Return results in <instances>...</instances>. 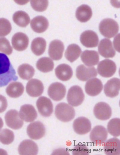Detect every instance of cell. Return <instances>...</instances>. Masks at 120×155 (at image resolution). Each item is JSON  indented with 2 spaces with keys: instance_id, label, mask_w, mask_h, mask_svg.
<instances>
[{
  "instance_id": "39",
  "label": "cell",
  "mask_w": 120,
  "mask_h": 155,
  "mask_svg": "<svg viewBox=\"0 0 120 155\" xmlns=\"http://www.w3.org/2000/svg\"><path fill=\"white\" fill-rule=\"evenodd\" d=\"M73 155H88L89 150L87 147L82 144H78L75 146L72 150Z\"/></svg>"
},
{
  "instance_id": "11",
  "label": "cell",
  "mask_w": 120,
  "mask_h": 155,
  "mask_svg": "<svg viewBox=\"0 0 120 155\" xmlns=\"http://www.w3.org/2000/svg\"><path fill=\"white\" fill-rule=\"evenodd\" d=\"M36 104L39 113L42 116L49 117L52 113L53 106L49 98L44 96L40 97L36 101Z\"/></svg>"
},
{
  "instance_id": "33",
  "label": "cell",
  "mask_w": 120,
  "mask_h": 155,
  "mask_svg": "<svg viewBox=\"0 0 120 155\" xmlns=\"http://www.w3.org/2000/svg\"><path fill=\"white\" fill-rule=\"evenodd\" d=\"M13 19L16 24L22 27H26L30 21L28 14L21 10L17 11L14 13L13 16Z\"/></svg>"
},
{
  "instance_id": "37",
  "label": "cell",
  "mask_w": 120,
  "mask_h": 155,
  "mask_svg": "<svg viewBox=\"0 0 120 155\" xmlns=\"http://www.w3.org/2000/svg\"><path fill=\"white\" fill-rule=\"evenodd\" d=\"M30 3L32 8L34 10L39 12L46 10L48 4L47 0H31Z\"/></svg>"
},
{
  "instance_id": "12",
  "label": "cell",
  "mask_w": 120,
  "mask_h": 155,
  "mask_svg": "<svg viewBox=\"0 0 120 155\" xmlns=\"http://www.w3.org/2000/svg\"><path fill=\"white\" fill-rule=\"evenodd\" d=\"M73 127L76 133L81 135L88 133L91 129V124L89 120L84 117L76 119L74 121Z\"/></svg>"
},
{
  "instance_id": "16",
  "label": "cell",
  "mask_w": 120,
  "mask_h": 155,
  "mask_svg": "<svg viewBox=\"0 0 120 155\" xmlns=\"http://www.w3.org/2000/svg\"><path fill=\"white\" fill-rule=\"evenodd\" d=\"M97 75V70L94 67H86L81 64L76 68V75L80 80L86 81Z\"/></svg>"
},
{
  "instance_id": "27",
  "label": "cell",
  "mask_w": 120,
  "mask_h": 155,
  "mask_svg": "<svg viewBox=\"0 0 120 155\" xmlns=\"http://www.w3.org/2000/svg\"><path fill=\"white\" fill-rule=\"evenodd\" d=\"M24 87L22 84L18 82L10 83L7 87L6 92L7 95L12 98H17L23 94Z\"/></svg>"
},
{
  "instance_id": "15",
  "label": "cell",
  "mask_w": 120,
  "mask_h": 155,
  "mask_svg": "<svg viewBox=\"0 0 120 155\" xmlns=\"http://www.w3.org/2000/svg\"><path fill=\"white\" fill-rule=\"evenodd\" d=\"M80 41L87 48H93L98 45L99 39L95 32L91 30H87L81 34Z\"/></svg>"
},
{
  "instance_id": "31",
  "label": "cell",
  "mask_w": 120,
  "mask_h": 155,
  "mask_svg": "<svg viewBox=\"0 0 120 155\" xmlns=\"http://www.w3.org/2000/svg\"><path fill=\"white\" fill-rule=\"evenodd\" d=\"M37 69L40 71L46 73L51 71L54 66L52 60L48 57H43L39 59L36 63Z\"/></svg>"
},
{
  "instance_id": "10",
  "label": "cell",
  "mask_w": 120,
  "mask_h": 155,
  "mask_svg": "<svg viewBox=\"0 0 120 155\" xmlns=\"http://www.w3.org/2000/svg\"><path fill=\"white\" fill-rule=\"evenodd\" d=\"M28 136L34 140L39 139L43 137L45 133L44 125L39 121H36L30 124L27 129Z\"/></svg>"
},
{
  "instance_id": "19",
  "label": "cell",
  "mask_w": 120,
  "mask_h": 155,
  "mask_svg": "<svg viewBox=\"0 0 120 155\" xmlns=\"http://www.w3.org/2000/svg\"><path fill=\"white\" fill-rule=\"evenodd\" d=\"M120 88L119 79L114 78L108 80L105 84L104 91L107 96L114 98L118 95Z\"/></svg>"
},
{
  "instance_id": "7",
  "label": "cell",
  "mask_w": 120,
  "mask_h": 155,
  "mask_svg": "<svg viewBox=\"0 0 120 155\" xmlns=\"http://www.w3.org/2000/svg\"><path fill=\"white\" fill-rule=\"evenodd\" d=\"M5 119L7 125L13 129H19L23 124V120L20 116L18 111L15 110L8 111L5 114Z\"/></svg>"
},
{
  "instance_id": "24",
  "label": "cell",
  "mask_w": 120,
  "mask_h": 155,
  "mask_svg": "<svg viewBox=\"0 0 120 155\" xmlns=\"http://www.w3.org/2000/svg\"><path fill=\"white\" fill-rule=\"evenodd\" d=\"M30 25L32 29L34 32L37 33H41L47 29L49 22L45 17L42 16H39L32 20Z\"/></svg>"
},
{
  "instance_id": "9",
  "label": "cell",
  "mask_w": 120,
  "mask_h": 155,
  "mask_svg": "<svg viewBox=\"0 0 120 155\" xmlns=\"http://www.w3.org/2000/svg\"><path fill=\"white\" fill-rule=\"evenodd\" d=\"M66 89L62 83L56 82L52 83L49 87L48 94L49 96L53 100L59 101L65 97Z\"/></svg>"
},
{
  "instance_id": "41",
  "label": "cell",
  "mask_w": 120,
  "mask_h": 155,
  "mask_svg": "<svg viewBox=\"0 0 120 155\" xmlns=\"http://www.w3.org/2000/svg\"><path fill=\"white\" fill-rule=\"evenodd\" d=\"M3 125V122L2 119L0 117V130Z\"/></svg>"
},
{
  "instance_id": "26",
  "label": "cell",
  "mask_w": 120,
  "mask_h": 155,
  "mask_svg": "<svg viewBox=\"0 0 120 155\" xmlns=\"http://www.w3.org/2000/svg\"><path fill=\"white\" fill-rule=\"evenodd\" d=\"M55 73L58 79L63 81H66L71 78L73 71L70 66L63 63L59 65L56 68Z\"/></svg>"
},
{
  "instance_id": "35",
  "label": "cell",
  "mask_w": 120,
  "mask_h": 155,
  "mask_svg": "<svg viewBox=\"0 0 120 155\" xmlns=\"http://www.w3.org/2000/svg\"><path fill=\"white\" fill-rule=\"evenodd\" d=\"M14 136L12 131L4 129L0 132V142L4 145H9L13 141Z\"/></svg>"
},
{
  "instance_id": "5",
  "label": "cell",
  "mask_w": 120,
  "mask_h": 155,
  "mask_svg": "<svg viewBox=\"0 0 120 155\" xmlns=\"http://www.w3.org/2000/svg\"><path fill=\"white\" fill-rule=\"evenodd\" d=\"M116 66L115 63L110 59H105L100 61L97 66L99 74L103 77L109 78L115 73Z\"/></svg>"
},
{
  "instance_id": "1",
  "label": "cell",
  "mask_w": 120,
  "mask_h": 155,
  "mask_svg": "<svg viewBox=\"0 0 120 155\" xmlns=\"http://www.w3.org/2000/svg\"><path fill=\"white\" fill-rule=\"evenodd\" d=\"M18 78L8 57L0 53V87L7 85L11 81H15Z\"/></svg>"
},
{
  "instance_id": "29",
  "label": "cell",
  "mask_w": 120,
  "mask_h": 155,
  "mask_svg": "<svg viewBox=\"0 0 120 155\" xmlns=\"http://www.w3.org/2000/svg\"><path fill=\"white\" fill-rule=\"evenodd\" d=\"M46 47V42L43 38L38 37L32 41L31 49L32 52L36 56L42 55L45 51Z\"/></svg>"
},
{
  "instance_id": "13",
  "label": "cell",
  "mask_w": 120,
  "mask_h": 155,
  "mask_svg": "<svg viewBox=\"0 0 120 155\" xmlns=\"http://www.w3.org/2000/svg\"><path fill=\"white\" fill-rule=\"evenodd\" d=\"M64 50V46L62 41L58 39L53 40L49 45V56L54 60H59L62 57Z\"/></svg>"
},
{
  "instance_id": "28",
  "label": "cell",
  "mask_w": 120,
  "mask_h": 155,
  "mask_svg": "<svg viewBox=\"0 0 120 155\" xmlns=\"http://www.w3.org/2000/svg\"><path fill=\"white\" fill-rule=\"evenodd\" d=\"M92 15L91 7L86 4H82L79 7L76 12L77 19L80 22H86L88 21Z\"/></svg>"
},
{
  "instance_id": "14",
  "label": "cell",
  "mask_w": 120,
  "mask_h": 155,
  "mask_svg": "<svg viewBox=\"0 0 120 155\" xmlns=\"http://www.w3.org/2000/svg\"><path fill=\"white\" fill-rule=\"evenodd\" d=\"M44 90V86L40 80L36 79L30 80L26 85V92L29 96L32 97L40 96L42 94Z\"/></svg>"
},
{
  "instance_id": "34",
  "label": "cell",
  "mask_w": 120,
  "mask_h": 155,
  "mask_svg": "<svg viewBox=\"0 0 120 155\" xmlns=\"http://www.w3.org/2000/svg\"><path fill=\"white\" fill-rule=\"evenodd\" d=\"M108 133L112 136L116 137L120 135V119L114 118L111 119L107 125Z\"/></svg>"
},
{
  "instance_id": "17",
  "label": "cell",
  "mask_w": 120,
  "mask_h": 155,
  "mask_svg": "<svg viewBox=\"0 0 120 155\" xmlns=\"http://www.w3.org/2000/svg\"><path fill=\"white\" fill-rule=\"evenodd\" d=\"M29 43L28 36L24 33L19 32L15 34L12 38L13 47L18 51L25 50L27 47Z\"/></svg>"
},
{
  "instance_id": "20",
  "label": "cell",
  "mask_w": 120,
  "mask_h": 155,
  "mask_svg": "<svg viewBox=\"0 0 120 155\" xmlns=\"http://www.w3.org/2000/svg\"><path fill=\"white\" fill-rule=\"evenodd\" d=\"M98 51L100 54L106 58L113 57L116 54L112 42L106 38L100 40L98 46Z\"/></svg>"
},
{
  "instance_id": "22",
  "label": "cell",
  "mask_w": 120,
  "mask_h": 155,
  "mask_svg": "<svg viewBox=\"0 0 120 155\" xmlns=\"http://www.w3.org/2000/svg\"><path fill=\"white\" fill-rule=\"evenodd\" d=\"M19 114L21 118L26 122H32L37 117V112L34 107L29 104L22 106Z\"/></svg>"
},
{
  "instance_id": "21",
  "label": "cell",
  "mask_w": 120,
  "mask_h": 155,
  "mask_svg": "<svg viewBox=\"0 0 120 155\" xmlns=\"http://www.w3.org/2000/svg\"><path fill=\"white\" fill-rule=\"evenodd\" d=\"M37 144L30 140H25L19 145L18 151L20 155H36L38 152Z\"/></svg>"
},
{
  "instance_id": "38",
  "label": "cell",
  "mask_w": 120,
  "mask_h": 155,
  "mask_svg": "<svg viewBox=\"0 0 120 155\" xmlns=\"http://www.w3.org/2000/svg\"><path fill=\"white\" fill-rule=\"evenodd\" d=\"M12 51V48L8 40L5 37L0 38V51L10 55Z\"/></svg>"
},
{
  "instance_id": "23",
  "label": "cell",
  "mask_w": 120,
  "mask_h": 155,
  "mask_svg": "<svg viewBox=\"0 0 120 155\" xmlns=\"http://www.w3.org/2000/svg\"><path fill=\"white\" fill-rule=\"evenodd\" d=\"M104 151L107 155L120 154V141L115 137L108 140L105 143Z\"/></svg>"
},
{
  "instance_id": "18",
  "label": "cell",
  "mask_w": 120,
  "mask_h": 155,
  "mask_svg": "<svg viewBox=\"0 0 120 155\" xmlns=\"http://www.w3.org/2000/svg\"><path fill=\"white\" fill-rule=\"evenodd\" d=\"M103 88L101 81L97 78L90 79L86 83L85 90L86 93L91 96H96L99 94Z\"/></svg>"
},
{
  "instance_id": "42",
  "label": "cell",
  "mask_w": 120,
  "mask_h": 155,
  "mask_svg": "<svg viewBox=\"0 0 120 155\" xmlns=\"http://www.w3.org/2000/svg\"><path fill=\"white\" fill-rule=\"evenodd\" d=\"M0 154H7V153L4 150L0 149Z\"/></svg>"
},
{
  "instance_id": "30",
  "label": "cell",
  "mask_w": 120,
  "mask_h": 155,
  "mask_svg": "<svg viewBox=\"0 0 120 155\" xmlns=\"http://www.w3.org/2000/svg\"><path fill=\"white\" fill-rule=\"evenodd\" d=\"M81 52V49L79 45L75 44H72L68 47L64 55L66 58L72 63L79 57Z\"/></svg>"
},
{
  "instance_id": "40",
  "label": "cell",
  "mask_w": 120,
  "mask_h": 155,
  "mask_svg": "<svg viewBox=\"0 0 120 155\" xmlns=\"http://www.w3.org/2000/svg\"><path fill=\"white\" fill-rule=\"evenodd\" d=\"M8 106V103L6 98L0 95V113L5 111Z\"/></svg>"
},
{
  "instance_id": "25",
  "label": "cell",
  "mask_w": 120,
  "mask_h": 155,
  "mask_svg": "<svg viewBox=\"0 0 120 155\" xmlns=\"http://www.w3.org/2000/svg\"><path fill=\"white\" fill-rule=\"evenodd\" d=\"M81 58L85 65L91 66L98 64L99 60V56L97 51L86 50L82 53Z\"/></svg>"
},
{
  "instance_id": "3",
  "label": "cell",
  "mask_w": 120,
  "mask_h": 155,
  "mask_svg": "<svg viewBox=\"0 0 120 155\" xmlns=\"http://www.w3.org/2000/svg\"><path fill=\"white\" fill-rule=\"evenodd\" d=\"M100 32L104 37L111 38L114 37L119 31V26L117 22L110 18L103 19L99 25Z\"/></svg>"
},
{
  "instance_id": "6",
  "label": "cell",
  "mask_w": 120,
  "mask_h": 155,
  "mask_svg": "<svg viewBox=\"0 0 120 155\" xmlns=\"http://www.w3.org/2000/svg\"><path fill=\"white\" fill-rule=\"evenodd\" d=\"M108 136V132L106 128L101 125L95 126L90 134L91 141L96 145H100L104 143Z\"/></svg>"
},
{
  "instance_id": "4",
  "label": "cell",
  "mask_w": 120,
  "mask_h": 155,
  "mask_svg": "<svg viewBox=\"0 0 120 155\" xmlns=\"http://www.w3.org/2000/svg\"><path fill=\"white\" fill-rule=\"evenodd\" d=\"M84 99V94L80 86H74L68 90L67 99L68 104L71 106L77 107L80 105L83 102Z\"/></svg>"
},
{
  "instance_id": "32",
  "label": "cell",
  "mask_w": 120,
  "mask_h": 155,
  "mask_svg": "<svg viewBox=\"0 0 120 155\" xmlns=\"http://www.w3.org/2000/svg\"><path fill=\"white\" fill-rule=\"evenodd\" d=\"M17 72L21 78L23 80H28L33 76L35 70L33 67L29 64L24 63L19 66Z\"/></svg>"
},
{
  "instance_id": "8",
  "label": "cell",
  "mask_w": 120,
  "mask_h": 155,
  "mask_svg": "<svg viewBox=\"0 0 120 155\" xmlns=\"http://www.w3.org/2000/svg\"><path fill=\"white\" fill-rule=\"evenodd\" d=\"M94 114L96 118L100 120L109 119L112 115V110L107 103L100 102L95 105L93 110Z\"/></svg>"
},
{
  "instance_id": "36",
  "label": "cell",
  "mask_w": 120,
  "mask_h": 155,
  "mask_svg": "<svg viewBox=\"0 0 120 155\" xmlns=\"http://www.w3.org/2000/svg\"><path fill=\"white\" fill-rule=\"evenodd\" d=\"M12 27L10 22L4 18H0V37H4L9 34Z\"/></svg>"
},
{
  "instance_id": "2",
  "label": "cell",
  "mask_w": 120,
  "mask_h": 155,
  "mask_svg": "<svg viewBox=\"0 0 120 155\" xmlns=\"http://www.w3.org/2000/svg\"><path fill=\"white\" fill-rule=\"evenodd\" d=\"M55 113L57 119L64 122L72 120L74 117L75 114L74 108L65 103H60L56 105Z\"/></svg>"
}]
</instances>
